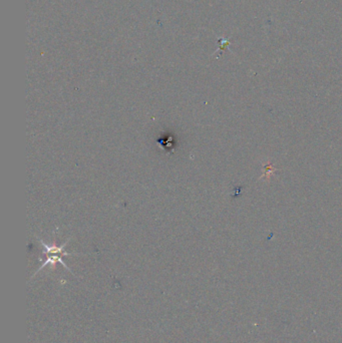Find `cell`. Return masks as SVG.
<instances>
[{
  "label": "cell",
  "instance_id": "cell-1",
  "mask_svg": "<svg viewBox=\"0 0 342 343\" xmlns=\"http://www.w3.org/2000/svg\"><path fill=\"white\" fill-rule=\"evenodd\" d=\"M37 240L39 241V243L42 244L43 247L45 248L44 254L46 256V261H45V263H44L42 266H40L39 269L35 272V274L33 275V277H34L40 270H43L46 266H47V265H52V266H53V265H55L56 263H60L68 271H69L71 274H73L72 271L68 268V266L66 264V262H65V261L63 260V258H62V256H80V255H82V254H75V253H68V252L65 251V248L67 247V245H68V243L70 239H68V240L66 241V243L63 244L62 246L47 245L46 243H45V242H44L42 239H39L38 237H37Z\"/></svg>",
  "mask_w": 342,
  "mask_h": 343
},
{
  "label": "cell",
  "instance_id": "cell-2",
  "mask_svg": "<svg viewBox=\"0 0 342 343\" xmlns=\"http://www.w3.org/2000/svg\"><path fill=\"white\" fill-rule=\"evenodd\" d=\"M274 171H275V169H273L272 166H271V164L268 163V165L265 167V174L262 176V178L265 177L266 179H269L270 175H271L272 173H274Z\"/></svg>",
  "mask_w": 342,
  "mask_h": 343
}]
</instances>
